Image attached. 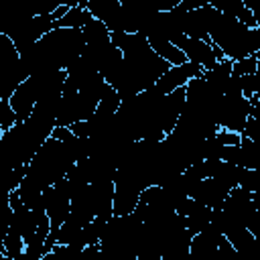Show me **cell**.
Wrapping results in <instances>:
<instances>
[{
    "instance_id": "cell-2",
    "label": "cell",
    "mask_w": 260,
    "mask_h": 260,
    "mask_svg": "<svg viewBox=\"0 0 260 260\" xmlns=\"http://www.w3.org/2000/svg\"><path fill=\"white\" fill-rule=\"evenodd\" d=\"M75 165H77V160L71 154V150L61 140L51 136L39 148L35 158L30 160L26 177L32 179L45 191V189L53 187L55 183H59L61 179H65L73 171Z\"/></svg>"
},
{
    "instance_id": "cell-11",
    "label": "cell",
    "mask_w": 260,
    "mask_h": 260,
    "mask_svg": "<svg viewBox=\"0 0 260 260\" xmlns=\"http://www.w3.org/2000/svg\"><path fill=\"white\" fill-rule=\"evenodd\" d=\"M91 18H93V16H91V12L87 10V0H81L79 4L71 6L69 12H67L61 20H57V22L53 24V28H79V30H83L85 24L91 22Z\"/></svg>"
},
{
    "instance_id": "cell-22",
    "label": "cell",
    "mask_w": 260,
    "mask_h": 260,
    "mask_svg": "<svg viewBox=\"0 0 260 260\" xmlns=\"http://www.w3.org/2000/svg\"><path fill=\"white\" fill-rule=\"evenodd\" d=\"M256 100H258V102H260V91H258V93H256Z\"/></svg>"
},
{
    "instance_id": "cell-16",
    "label": "cell",
    "mask_w": 260,
    "mask_h": 260,
    "mask_svg": "<svg viewBox=\"0 0 260 260\" xmlns=\"http://www.w3.org/2000/svg\"><path fill=\"white\" fill-rule=\"evenodd\" d=\"M238 81H240V89H242V93H244L246 100L256 98V93L260 91V67H258V71L252 73V75L238 77Z\"/></svg>"
},
{
    "instance_id": "cell-7",
    "label": "cell",
    "mask_w": 260,
    "mask_h": 260,
    "mask_svg": "<svg viewBox=\"0 0 260 260\" xmlns=\"http://www.w3.org/2000/svg\"><path fill=\"white\" fill-rule=\"evenodd\" d=\"M203 67L201 65H195V63H191V61H187L185 65H177V67H171L160 79H158V83L154 85L162 95H169V93H173V91H177V89H181V87H185L191 79H197V77H201L203 75Z\"/></svg>"
},
{
    "instance_id": "cell-1",
    "label": "cell",
    "mask_w": 260,
    "mask_h": 260,
    "mask_svg": "<svg viewBox=\"0 0 260 260\" xmlns=\"http://www.w3.org/2000/svg\"><path fill=\"white\" fill-rule=\"evenodd\" d=\"M209 37L230 61H240L260 51V28H248L240 20L230 18L219 10L211 20Z\"/></svg>"
},
{
    "instance_id": "cell-19",
    "label": "cell",
    "mask_w": 260,
    "mask_h": 260,
    "mask_svg": "<svg viewBox=\"0 0 260 260\" xmlns=\"http://www.w3.org/2000/svg\"><path fill=\"white\" fill-rule=\"evenodd\" d=\"M69 130L77 136V138H89L91 136V128H89V122H75L69 126Z\"/></svg>"
},
{
    "instance_id": "cell-6",
    "label": "cell",
    "mask_w": 260,
    "mask_h": 260,
    "mask_svg": "<svg viewBox=\"0 0 260 260\" xmlns=\"http://www.w3.org/2000/svg\"><path fill=\"white\" fill-rule=\"evenodd\" d=\"M238 187L236 183L228 181V179H219V177H209L199 181V185L195 187V191L191 193V199H195L197 203L217 209L223 205V201L228 199V195L232 193V189Z\"/></svg>"
},
{
    "instance_id": "cell-20",
    "label": "cell",
    "mask_w": 260,
    "mask_h": 260,
    "mask_svg": "<svg viewBox=\"0 0 260 260\" xmlns=\"http://www.w3.org/2000/svg\"><path fill=\"white\" fill-rule=\"evenodd\" d=\"M43 260H59V256H57L55 252H49V254L43 256Z\"/></svg>"
},
{
    "instance_id": "cell-15",
    "label": "cell",
    "mask_w": 260,
    "mask_h": 260,
    "mask_svg": "<svg viewBox=\"0 0 260 260\" xmlns=\"http://www.w3.org/2000/svg\"><path fill=\"white\" fill-rule=\"evenodd\" d=\"M260 67V61L252 55V57H246V59H240V61H234L232 65V75L234 77H246V75H252L256 73Z\"/></svg>"
},
{
    "instance_id": "cell-17",
    "label": "cell",
    "mask_w": 260,
    "mask_h": 260,
    "mask_svg": "<svg viewBox=\"0 0 260 260\" xmlns=\"http://www.w3.org/2000/svg\"><path fill=\"white\" fill-rule=\"evenodd\" d=\"M217 252H219V260H238V250L234 248V244H232L223 234L219 236Z\"/></svg>"
},
{
    "instance_id": "cell-9",
    "label": "cell",
    "mask_w": 260,
    "mask_h": 260,
    "mask_svg": "<svg viewBox=\"0 0 260 260\" xmlns=\"http://www.w3.org/2000/svg\"><path fill=\"white\" fill-rule=\"evenodd\" d=\"M8 102H10L12 110H14L16 116H18V122H26V120L32 116V112H35L39 100H37V93H35L32 85H30L28 79H26L22 85L16 87V91L10 95Z\"/></svg>"
},
{
    "instance_id": "cell-13",
    "label": "cell",
    "mask_w": 260,
    "mask_h": 260,
    "mask_svg": "<svg viewBox=\"0 0 260 260\" xmlns=\"http://www.w3.org/2000/svg\"><path fill=\"white\" fill-rule=\"evenodd\" d=\"M16 124H18V116L12 110L10 102L8 100H0V134L12 130Z\"/></svg>"
},
{
    "instance_id": "cell-14",
    "label": "cell",
    "mask_w": 260,
    "mask_h": 260,
    "mask_svg": "<svg viewBox=\"0 0 260 260\" xmlns=\"http://www.w3.org/2000/svg\"><path fill=\"white\" fill-rule=\"evenodd\" d=\"M238 187L250 191L252 195L254 193H260V171H250V169H244L240 171V179H238Z\"/></svg>"
},
{
    "instance_id": "cell-4",
    "label": "cell",
    "mask_w": 260,
    "mask_h": 260,
    "mask_svg": "<svg viewBox=\"0 0 260 260\" xmlns=\"http://www.w3.org/2000/svg\"><path fill=\"white\" fill-rule=\"evenodd\" d=\"M171 43H175L187 57V61L195 63V65H201L205 71L207 69H213L219 61L225 59L223 51L211 43H205V41H199V39H191V37H185V35H173L169 39Z\"/></svg>"
},
{
    "instance_id": "cell-12",
    "label": "cell",
    "mask_w": 260,
    "mask_h": 260,
    "mask_svg": "<svg viewBox=\"0 0 260 260\" xmlns=\"http://www.w3.org/2000/svg\"><path fill=\"white\" fill-rule=\"evenodd\" d=\"M83 37H85V47H93V49H100V47H106L112 43L108 26L98 18H91V22L85 24Z\"/></svg>"
},
{
    "instance_id": "cell-5",
    "label": "cell",
    "mask_w": 260,
    "mask_h": 260,
    "mask_svg": "<svg viewBox=\"0 0 260 260\" xmlns=\"http://www.w3.org/2000/svg\"><path fill=\"white\" fill-rule=\"evenodd\" d=\"M140 185L118 173L116 171V177H114V217H124V215H130L136 211L138 203H140Z\"/></svg>"
},
{
    "instance_id": "cell-10",
    "label": "cell",
    "mask_w": 260,
    "mask_h": 260,
    "mask_svg": "<svg viewBox=\"0 0 260 260\" xmlns=\"http://www.w3.org/2000/svg\"><path fill=\"white\" fill-rule=\"evenodd\" d=\"M148 39V43H150V47H152V51L160 57V59H165L171 67H177V65H185L187 63V57H185V53L175 45V43H171L167 37H160V35H150V37H146Z\"/></svg>"
},
{
    "instance_id": "cell-21",
    "label": "cell",
    "mask_w": 260,
    "mask_h": 260,
    "mask_svg": "<svg viewBox=\"0 0 260 260\" xmlns=\"http://www.w3.org/2000/svg\"><path fill=\"white\" fill-rule=\"evenodd\" d=\"M254 57H256V59H258V61H260V51H258V53H256V55H254Z\"/></svg>"
},
{
    "instance_id": "cell-8",
    "label": "cell",
    "mask_w": 260,
    "mask_h": 260,
    "mask_svg": "<svg viewBox=\"0 0 260 260\" xmlns=\"http://www.w3.org/2000/svg\"><path fill=\"white\" fill-rule=\"evenodd\" d=\"M87 10L93 18L102 20L110 32H126L124 30V10L118 0H87Z\"/></svg>"
},
{
    "instance_id": "cell-3",
    "label": "cell",
    "mask_w": 260,
    "mask_h": 260,
    "mask_svg": "<svg viewBox=\"0 0 260 260\" xmlns=\"http://www.w3.org/2000/svg\"><path fill=\"white\" fill-rule=\"evenodd\" d=\"M43 201H45V211L51 219V234L57 236L59 228L65 223V219L71 213V189L67 177L55 183L53 187L43 191Z\"/></svg>"
},
{
    "instance_id": "cell-18",
    "label": "cell",
    "mask_w": 260,
    "mask_h": 260,
    "mask_svg": "<svg viewBox=\"0 0 260 260\" xmlns=\"http://www.w3.org/2000/svg\"><path fill=\"white\" fill-rule=\"evenodd\" d=\"M215 138H217L223 146H240V144H242V134H238V132H230V130H223V128L217 130Z\"/></svg>"
}]
</instances>
